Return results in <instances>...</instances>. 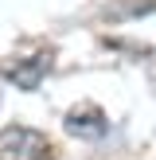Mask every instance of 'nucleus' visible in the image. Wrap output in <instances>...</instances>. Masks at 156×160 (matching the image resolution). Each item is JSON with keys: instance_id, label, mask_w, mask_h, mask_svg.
Wrapping results in <instances>:
<instances>
[{"instance_id": "1", "label": "nucleus", "mask_w": 156, "mask_h": 160, "mask_svg": "<svg viewBox=\"0 0 156 160\" xmlns=\"http://www.w3.org/2000/svg\"><path fill=\"white\" fill-rule=\"evenodd\" d=\"M51 141L31 125H8L0 129V160H47Z\"/></svg>"}, {"instance_id": "2", "label": "nucleus", "mask_w": 156, "mask_h": 160, "mask_svg": "<svg viewBox=\"0 0 156 160\" xmlns=\"http://www.w3.org/2000/svg\"><path fill=\"white\" fill-rule=\"evenodd\" d=\"M47 67H51V55H31V59H8L4 67H0V74L12 78L20 90H39Z\"/></svg>"}, {"instance_id": "3", "label": "nucleus", "mask_w": 156, "mask_h": 160, "mask_svg": "<svg viewBox=\"0 0 156 160\" xmlns=\"http://www.w3.org/2000/svg\"><path fill=\"white\" fill-rule=\"evenodd\" d=\"M105 129H109V121H105V113L98 106H78V109L66 113V133L70 137L98 141V137H105Z\"/></svg>"}]
</instances>
